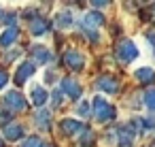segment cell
<instances>
[{"label":"cell","mask_w":155,"mask_h":147,"mask_svg":"<svg viewBox=\"0 0 155 147\" xmlns=\"http://www.w3.org/2000/svg\"><path fill=\"white\" fill-rule=\"evenodd\" d=\"M32 53H34V58H36V62H38V64H47V62H51V58H53V56H51V51H49L47 47H43V45L34 47V51H32Z\"/></svg>","instance_id":"11"},{"label":"cell","mask_w":155,"mask_h":147,"mask_svg":"<svg viewBox=\"0 0 155 147\" xmlns=\"http://www.w3.org/2000/svg\"><path fill=\"white\" fill-rule=\"evenodd\" d=\"M21 136H24V128H21L19 124H11V126L5 128V138L17 141V138H21Z\"/></svg>","instance_id":"12"},{"label":"cell","mask_w":155,"mask_h":147,"mask_svg":"<svg viewBox=\"0 0 155 147\" xmlns=\"http://www.w3.org/2000/svg\"><path fill=\"white\" fill-rule=\"evenodd\" d=\"M45 100H47V92H45V87H41V85L32 87V102L41 107V104H45Z\"/></svg>","instance_id":"17"},{"label":"cell","mask_w":155,"mask_h":147,"mask_svg":"<svg viewBox=\"0 0 155 147\" xmlns=\"http://www.w3.org/2000/svg\"><path fill=\"white\" fill-rule=\"evenodd\" d=\"M17 28L15 26H11V28H7L5 32H2V36H0V45H2V47H11L15 41H17Z\"/></svg>","instance_id":"9"},{"label":"cell","mask_w":155,"mask_h":147,"mask_svg":"<svg viewBox=\"0 0 155 147\" xmlns=\"http://www.w3.org/2000/svg\"><path fill=\"white\" fill-rule=\"evenodd\" d=\"M9 119H11V113H9V111H0V126H2V124H9Z\"/></svg>","instance_id":"23"},{"label":"cell","mask_w":155,"mask_h":147,"mask_svg":"<svg viewBox=\"0 0 155 147\" xmlns=\"http://www.w3.org/2000/svg\"><path fill=\"white\" fill-rule=\"evenodd\" d=\"M51 100H53V107H60V104H62V92H60V90H55V92H53V96H51Z\"/></svg>","instance_id":"22"},{"label":"cell","mask_w":155,"mask_h":147,"mask_svg":"<svg viewBox=\"0 0 155 147\" xmlns=\"http://www.w3.org/2000/svg\"><path fill=\"white\" fill-rule=\"evenodd\" d=\"M102 26H104V15L98 13V11H89V13L83 17V22H81L83 32H85L87 39H91L94 43L98 41V28H102Z\"/></svg>","instance_id":"1"},{"label":"cell","mask_w":155,"mask_h":147,"mask_svg":"<svg viewBox=\"0 0 155 147\" xmlns=\"http://www.w3.org/2000/svg\"><path fill=\"white\" fill-rule=\"evenodd\" d=\"M94 113H96L98 121H110L115 117V107L110 102H106L102 96H96L94 98Z\"/></svg>","instance_id":"2"},{"label":"cell","mask_w":155,"mask_h":147,"mask_svg":"<svg viewBox=\"0 0 155 147\" xmlns=\"http://www.w3.org/2000/svg\"><path fill=\"white\" fill-rule=\"evenodd\" d=\"M0 147H5V141H2V138H0Z\"/></svg>","instance_id":"26"},{"label":"cell","mask_w":155,"mask_h":147,"mask_svg":"<svg viewBox=\"0 0 155 147\" xmlns=\"http://www.w3.org/2000/svg\"><path fill=\"white\" fill-rule=\"evenodd\" d=\"M21 147H41V138L38 136H28V138H24Z\"/></svg>","instance_id":"21"},{"label":"cell","mask_w":155,"mask_h":147,"mask_svg":"<svg viewBox=\"0 0 155 147\" xmlns=\"http://www.w3.org/2000/svg\"><path fill=\"white\" fill-rule=\"evenodd\" d=\"M0 17H5V15H2V13H0Z\"/></svg>","instance_id":"27"},{"label":"cell","mask_w":155,"mask_h":147,"mask_svg":"<svg viewBox=\"0 0 155 147\" xmlns=\"http://www.w3.org/2000/svg\"><path fill=\"white\" fill-rule=\"evenodd\" d=\"M7 81H9V75H7L5 70H0V90L7 85Z\"/></svg>","instance_id":"25"},{"label":"cell","mask_w":155,"mask_h":147,"mask_svg":"<svg viewBox=\"0 0 155 147\" xmlns=\"http://www.w3.org/2000/svg\"><path fill=\"white\" fill-rule=\"evenodd\" d=\"M144 104H147L149 111H155V90H149L144 94Z\"/></svg>","instance_id":"18"},{"label":"cell","mask_w":155,"mask_h":147,"mask_svg":"<svg viewBox=\"0 0 155 147\" xmlns=\"http://www.w3.org/2000/svg\"><path fill=\"white\" fill-rule=\"evenodd\" d=\"M45 147H51V145H45Z\"/></svg>","instance_id":"28"},{"label":"cell","mask_w":155,"mask_h":147,"mask_svg":"<svg viewBox=\"0 0 155 147\" xmlns=\"http://www.w3.org/2000/svg\"><path fill=\"white\" fill-rule=\"evenodd\" d=\"M98 87H100L102 92H106V94H115V92L119 90V83H117L113 77H102V79L98 81Z\"/></svg>","instance_id":"10"},{"label":"cell","mask_w":155,"mask_h":147,"mask_svg":"<svg viewBox=\"0 0 155 147\" xmlns=\"http://www.w3.org/2000/svg\"><path fill=\"white\" fill-rule=\"evenodd\" d=\"M47 28H49V24H47L43 17H38V19H34V22L30 24V32H32L34 36H43V34L47 32Z\"/></svg>","instance_id":"14"},{"label":"cell","mask_w":155,"mask_h":147,"mask_svg":"<svg viewBox=\"0 0 155 147\" xmlns=\"http://www.w3.org/2000/svg\"><path fill=\"white\" fill-rule=\"evenodd\" d=\"M34 64L32 62H24L19 68H17V83H24V81H28L32 75H34Z\"/></svg>","instance_id":"8"},{"label":"cell","mask_w":155,"mask_h":147,"mask_svg":"<svg viewBox=\"0 0 155 147\" xmlns=\"http://www.w3.org/2000/svg\"><path fill=\"white\" fill-rule=\"evenodd\" d=\"M55 26H58V28H70V26H72V13H70V11H62V13L55 17Z\"/></svg>","instance_id":"16"},{"label":"cell","mask_w":155,"mask_h":147,"mask_svg":"<svg viewBox=\"0 0 155 147\" xmlns=\"http://www.w3.org/2000/svg\"><path fill=\"white\" fill-rule=\"evenodd\" d=\"M87 145H91V132H85V134H83V141H81V147H87Z\"/></svg>","instance_id":"24"},{"label":"cell","mask_w":155,"mask_h":147,"mask_svg":"<svg viewBox=\"0 0 155 147\" xmlns=\"http://www.w3.org/2000/svg\"><path fill=\"white\" fill-rule=\"evenodd\" d=\"M117 58L121 60V62H134L136 58H138V47L132 43V41H121L119 43V47H117Z\"/></svg>","instance_id":"3"},{"label":"cell","mask_w":155,"mask_h":147,"mask_svg":"<svg viewBox=\"0 0 155 147\" xmlns=\"http://www.w3.org/2000/svg\"><path fill=\"white\" fill-rule=\"evenodd\" d=\"M60 128H62L66 134H72V136H77V134H81V132L85 130V126H83L79 119H62Z\"/></svg>","instance_id":"5"},{"label":"cell","mask_w":155,"mask_h":147,"mask_svg":"<svg viewBox=\"0 0 155 147\" xmlns=\"http://www.w3.org/2000/svg\"><path fill=\"white\" fill-rule=\"evenodd\" d=\"M117 134H119V141H121L123 147H127V145L134 141V130H132V126H121V128L117 130Z\"/></svg>","instance_id":"13"},{"label":"cell","mask_w":155,"mask_h":147,"mask_svg":"<svg viewBox=\"0 0 155 147\" xmlns=\"http://www.w3.org/2000/svg\"><path fill=\"white\" fill-rule=\"evenodd\" d=\"M5 100H7V104H9V107H13L15 111L26 109V100H24V96H21L19 92H9V94L5 96Z\"/></svg>","instance_id":"7"},{"label":"cell","mask_w":155,"mask_h":147,"mask_svg":"<svg viewBox=\"0 0 155 147\" xmlns=\"http://www.w3.org/2000/svg\"><path fill=\"white\" fill-rule=\"evenodd\" d=\"M36 124H38L41 128H47V124H49V111H41V113L36 115Z\"/></svg>","instance_id":"20"},{"label":"cell","mask_w":155,"mask_h":147,"mask_svg":"<svg viewBox=\"0 0 155 147\" xmlns=\"http://www.w3.org/2000/svg\"><path fill=\"white\" fill-rule=\"evenodd\" d=\"M62 90H64L66 96L72 98V100H77V98L81 96V85H79L74 79H64V81H62Z\"/></svg>","instance_id":"6"},{"label":"cell","mask_w":155,"mask_h":147,"mask_svg":"<svg viewBox=\"0 0 155 147\" xmlns=\"http://www.w3.org/2000/svg\"><path fill=\"white\" fill-rule=\"evenodd\" d=\"M64 62H66V66H70L72 70H81V68L85 66V56H83L81 51H77V49H70V51L64 56Z\"/></svg>","instance_id":"4"},{"label":"cell","mask_w":155,"mask_h":147,"mask_svg":"<svg viewBox=\"0 0 155 147\" xmlns=\"http://www.w3.org/2000/svg\"><path fill=\"white\" fill-rule=\"evenodd\" d=\"M136 79L142 83H153L155 81V70L153 68H138L136 70Z\"/></svg>","instance_id":"15"},{"label":"cell","mask_w":155,"mask_h":147,"mask_svg":"<svg viewBox=\"0 0 155 147\" xmlns=\"http://www.w3.org/2000/svg\"><path fill=\"white\" fill-rule=\"evenodd\" d=\"M89 111H91L89 100H81V102H79V107H77V113H79L81 117H87V115H89Z\"/></svg>","instance_id":"19"}]
</instances>
